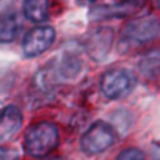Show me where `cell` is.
<instances>
[{
	"label": "cell",
	"mask_w": 160,
	"mask_h": 160,
	"mask_svg": "<svg viewBox=\"0 0 160 160\" xmlns=\"http://www.w3.org/2000/svg\"><path fill=\"white\" fill-rule=\"evenodd\" d=\"M117 160H145V156L137 149H127L119 154Z\"/></svg>",
	"instance_id": "cell-13"
},
{
	"label": "cell",
	"mask_w": 160,
	"mask_h": 160,
	"mask_svg": "<svg viewBox=\"0 0 160 160\" xmlns=\"http://www.w3.org/2000/svg\"><path fill=\"white\" fill-rule=\"evenodd\" d=\"M114 32L109 27H100L90 32L85 40V50L95 62H102L113 46Z\"/></svg>",
	"instance_id": "cell-4"
},
{
	"label": "cell",
	"mask_w": 160,
	"mask_h": 160,
	"mask_svg": "<svg viewBox=\"0 0 160 160\" xmlns=\"http://www.w3.org/2000/svg\"><path fill=\"white\" fill-rule=\"evenodd\" d=\"M114 131L104 122H96L92 124L82 136L81 146L87 154H99L113 145Z\"/></svg>",
	"instance_id": "cell-3"
},
{
	"label": "cell",
	"mask_w": 160,
	"mask_h": 160,
	"mask_svg": "<svg viewBox=\"0 0 160 160\" xmlns=\"http://www.w3.org/2000/svg\"><path fill=\"white\" fill-rule=\"evenodd\" d=\"M160 35V22L155 17H141L128 22L122 32V40L133 46L154 41Z\"/></svg>",
	"instance_id": "cell-2"
},
{
	"label": "cell",
	"mask_w": 160,
	"mask_h": 160,
	"mask_svg": "<svg viewBox=\"0 0 160 160\" xmlns=\"http://www.w3.org/2000/svg\"><path fill=\"white\" fill-rule=\"evenodd\" d=\"M158 160H160V158H159V159H158Z\"/></svg>",
	"instance_id": "cell-18"
},
{
	"label": "cell",
	"mask_w": 160,
	"mask_h": 160,
	"mask_svg": "<svg viewBox=\"0 0 160 160\" xmlns=\"http://www.w3.org/2000/svg\"><path fill=\"white\" fill-rule=\"evenodd\" d=\"M23 13L31 22H44L49 16V2L48 0H24Z\"/></svg>",
	"instance_id": "cell-10"
},
{
	"label": "cell",
	"mask_w": 160,
	"mask_h": 160,
	"mask_svg": "<svg viewBox=\"0 0 160 160\" xmlns=\"http://www.w3.org/2000/svg\"><path fill=\"white\" fill-rule=\"evenodd\" d=\"M79 4H90V3H94L96 0H77Z\"/></svg>",
	"instance_id": "cell-15"
},
{
	"label": "cell",
	"mask_w": 160,
	"mask_h": 160,
	"mask_svg": "<svg viewBox=\"0 0 160 160\" xmlns=\"http://www.w3.org/2000/svg\"><path fill=\"white\" fill-rule=\"evenodd\" d=\"M133 79L122 69L108 71L101 78V91L108 99H119L131 90Z\"/></svg>",
	"instance_id": "cell-6"
},
{
	"label": "cell",
	"mask_w": 160,
	"mask_h": 160,
	"mask_svg": "<svg viewBox=\"0 0 160 160\" xmlns=\"http://www.w3.org/2000/svg\"><path fill=\"white\" fill-rule=\"evenodd\" d=\"M138 69L146 78H155L160 76V51L155 50L146 54L140 60Z\"/></svg>",
	"instance_id": "cell-12"
},
{
	"label": "cell",
	"mask_w": 160,
	"mask_h": 160,
	"mask_svg": "<svg viewBox=\"0 0 160 160\" xmlns=\"http://www.w3.org/2000/svg\"><path fill=\"white\" fill-rule=\"evenodd\" d=\"M19 32V21L16 13H0V42H12Z\"/></svg>",
	"instance_id": "cell-8"
},
{
	"label": "cell",
	"mask_w": 160,
	"mask_h": 160,
	"mask_svg": "<svg viewBox=\"0 0 160 160\" xmlns=\"http://www.w3.org/2000/svg\"><path fill=\"white\" fill-rule=\"evenodd\" d=\"M81 67L82 63L78 54L73 50H68L64 52L60 59V63L58 65V74L64 78H73L81 71Z\"/></svg>",
	"instance_id": "cell-11"
},
{
	"label": "cell",
	"mask_w": 160,
	"mask_h": 160,
	"mask_svg": "<svg viewBox=\"0 0 160 160\" xmlns=\"http://www.w3.org/2000/svg\"><path fill=\"white\" fill-rule=\"evenodd\" d=\"M55 40V31L50 26L32 28L23 40V52L27 57H38L46 51Z\"/></svg>",
	"instance_id": "cell-5"
},
{
	"label": "cell",
	"mask_w": 160,
	"mask_h": 160,
	"mask_svg": "<svg viewBox=\"0 0 160 160\" xmlns=\"http://www.w3.org/2000/svg\"><path fill=\"white\" fill-rule=\"evenodd\" d=\"M22 113L14 105H8L0 110V141L8 140L21 128Z\"/></svg>",
	"instance_id": "cell-7"
},
{
	"label": "cell",
	"mask_w": 160,
	"mask_h": 160,
	"mask_svg": "<svg viewBox=\"0 0 160 160\" xmlns=\"http://www.w3.org/2000/svg\"><path fill=\"white\" fill-rule=\"evenodd\" d=\"M59 133L55 124L49 122H40L33 124L24 135V149L33 158H42L58 143Z\"/></svg>",
	"instance_id": "cell-1"
},
{
	"label": "cell",
	"mask_w": 160,
	"mask_h": 160,
	"mask_svg": "<svg viewBox=\"0 0 160 160\" xmlns=\"http://www.w3.org/2000/svg\"><path fill=\"white\" fill-rule=\"evenodd\" d=\"M55 67H45L40 69L33 77V87L40 94H50L54 90L57 82V73Z\"/></svg>",
	"instance_id": "cell-9"
},
{
	"label": "cell",
	"mask_w": 160,
	"mask_h": 160,
	"mask_svg": "<svg viewBox=\"0 0 160 160\" xmlns=\"http://www.w3.org/2000/svg\"><path fill=\"white\" fill-rule=\"evenodd\" d=\"M156 4H158V7H159V9H160V0H156Z\"/></svg>",
	"instance_id": "cell-17"
},
{
	"label": "cell",
	"mask_w": 160,
	"mask_h": 160,
	"mask_svg": "<svg viewBox=\"0 0 160 160\" xmlns=\"http://www.w3.org/2000/svg\"><path fill=\"white\" fill-rule=\"evenodd\" d=\"M48 160H65V159L62 158V156H52V158H50V159H48Z\"/></svg>",
	"instance_id": "cell-16"
},
{
	"label": "cell",
	"mask_w": 160,
	"mask_h": 160,
	"mask_svg": "<svg viewBox=\"0 0 160 160\" xmlns=\"http://www.w3.org/2000/svg\"><path fill=\"white\" fill-rule=\"evenodd\" d=\"M0 160H18V154L10 148H0Z\"/></svg>",
	"instance_id": "cell-14"
}]
</instances>
